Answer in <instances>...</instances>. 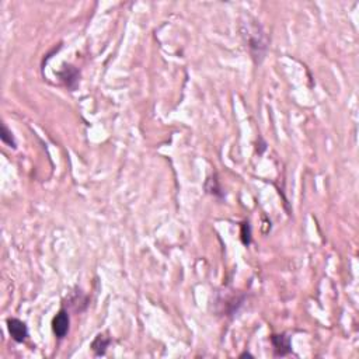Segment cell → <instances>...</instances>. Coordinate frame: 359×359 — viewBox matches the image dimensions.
I'll return each mask as SVG.
<instances>
[{
    "label": "cell",
    "instance_id": "5",
    "mask_svg": "<svg viewBox=\"0 0 359 359\" xmlns=\"http://www.w3.org/2000/svg\"><path fill=\"white\" fill-rule=\"evenodd\" d=\"M58 75H59L60 80L65 83L68 87L72 88V90L76 87L77 83H79V71H77L75 66H65L62 69V72H59Z\"/></svg>",
    "mask_w": 359,
    "mask_h": 359
},
{
    "label": "cell",
    "instance_id": "2",
    "mask_svg": "<svg viewBox=\"0 0 359 359\" xmlns=\"http://www.w3.org/2000/svg\"><path fill=\"white\" fill-rule=\"evenodd\" d=\"M69 324H71L69 313L65 309H60L52 320V331L56 337L62 340L66 337V334L69 331Z\"/></svg>",
    "mask_w": 359,
    "mask_h": 359
},
{
    "label": "cell",
    "instance_id": "7",
    "mask_svg": "<svg viewBox=\"0 0 359 359\" xmlns=\"http://www.w3.org/2000/svg\"><path fill=\"white\" fill-rule=\"evenodd\" d=\"M205 190H207V192L218 196V198H225L223 188L220 187V183H219L218 175L216 174H213L212 177H209V178L207 180V183H205Z\"/></svg>",
    "mask_w": 359,
    "mask_h": 359
},
{
    "label": "cell",
    "instance_id": "9",
    "mask_svg": "<svg viewBox=\"0 0 359 359\" xmlns=\"http://www.w3.org/2000/svg\"><path fill=\"white\" fill-rule=\"evenodd\" d=\"M240 234H241V241H243V244L250 245L251 228H250V223H249V222H243V223H241V232H240Z\"/></svg>",
    "mask_w": 359,
    "mask_h": 359
},
{
    "label": "cell",
    "instance_id": "1",
    "mask_svg": "<svg viewBox=\"0 0 359 359\" xmlns=\"http://www.w3.org/2000/svg\"><path fill=\"white\" fill-rule=\"evenodd\" d=\"M243 26H244L243 37L245 39V44L250 49L253 58L257 62H261L268 48V41L264 30L257 21H245Z\"/></svg>",
    "mask_w": 359,
    "mask_h": 359
},
{
    "label": "cell",
    "instance_id": "3",
    "mask_svg": "<svg viewBox=\"0 0 359 359\" xmlns=\"http://www.w3.org/2000/svg\"><path fill=\"white\" fill-rule=\"evenodd\" d=\"M7 328L10 332L11 338L18 344H23L28 337V328L26 323L18 319H9L7 320Z\"/></svg>",
    "mask_w": 359,
    "mask_h": 359
},
{
    "label": "cell",
    "instance_id": "8",
    "mask_svg": "<svg viewBox=\"0 0 359 359\" xmlns=\"http://www.w3.org/2000/svg\"><path fill=\"white\" fill-rule=\"evenodd\" d=\"M0 139H2V142H3V143H6L7 146L11 147V149H16L17 147L16 139H14V136H13V132H11L9 128H7V125H6V124H2Z\"/></svg>",
    "mask_w": 359,
    "mask_h": 359
},
{
    "label": "cell",
    "instance_id": "10",
    "mask_svg": "<svg viewBox=\"0 0 359 359\" xmlns=\"http://www.w3.org/2000/svg\"><path fill=\"white\" fill-rule=\"evenodd\" d=\"M245 356H249V358H253V355L249 354V352H244V354L240 355V358H245Z\"/></svg>",
    "mask_w": 359,
    "mask_h": 359
},
{
    "label": "cell",
    "instance_id": "4",
    "mask_svg": "<svg viewBox=\"0 0 359 359\" xmlns=\"http://www.w3.org/2000/svg\"><path fill=\"white\" fill-rule=\"evenodd\" d=\"M271 343L274 345L275 356H286L292 351L290 337H288L286 334H272Z\"/></svg>",
    "mask_w": 359,
    "mask_h": 359
},
{
    "label": "cell",
    "instance_id": "6",
    "mask_svg": "<svg viewBox=\"0 0 359 359\" xmlns=\"http://www.w3.org/2000/svg\"><path fill=\"white\" fill-rule=\"evenodd\" d=\"M111 344V338L105 337L104 334H98L97 337L94 338V341L92 343V349L96 356H103L107 352V348Z\"/></svg>",
    "mask_w": 359,
    "mask_h": 359
}]
</instances>
